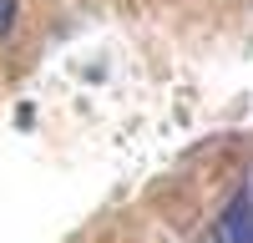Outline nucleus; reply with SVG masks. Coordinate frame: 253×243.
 I'll return each mask as SVG.
<instances>
[{"instance_id":"f257e3e1","label":"nucleus","mask_w":253,"mask_h":243,"mask_svg":"<svg viewBox=\"0 0 253 243\" xmlns=\"http://www.w3.org/2000/svg\"><path fill=\"white\" fill-rule=\"evenodd\" d=\"M213 243H253V182L223 202V213L213 223Z\"/></svg>"},{"instance_id":"f03ea898","label":"nucleus","mask_w":253,"mask_h":243,"mask_svg":"<svg viewBox=\"0 0 253 243\" xmlns=\"http://www.w3.org/2000/svg\"><path fill=\"white\" fill-rule=\"evenodd\" d=\"M10 26H15V0H0V40L10 36Z\"/></svg>"}]
</instances>
